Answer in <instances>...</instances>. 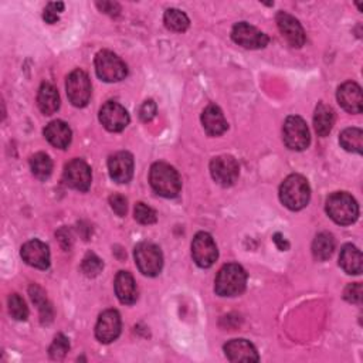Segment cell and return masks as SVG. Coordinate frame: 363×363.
<instances>
[{
	"mask_svg": "<svg viewBox=\"0 0 363 363\" xmlns=\"http://www.w3.org/2000/svg\"><path fill=\"white\" fill-rule=\"evenodd\" d=\"M149 182L159 196L168 199L176 197L182 189V180L178 171L165 162H156L152 165Z\"/></svg>",
	"mask_w": 363,
	"mask_h": 363,
	"instance_id": "obj_1",
	"label": "cell"
},
{
	"mask_svg": "<svg viewBox=\"0 0 363 363\" xmlns=\"http://www.w3.org/2000/svg\"><path fill=\"white\" fill-rule=\"evenodd\" d=\"M247 273L238 264H226L219 271L214 281V291L220 297H237L245 293Z\"/></svg>",
	"mask_w": 363,
	"mask_h": 363,
	"instance_id": "obj_2",
	"label": "cell"
},
{
	"mask_svg": "<svg viewBox=\"0 0 363 363\" xmlns=\"http://www.w3.org/2000/svg\"><path fill=\"white\" fill-rule=\"evenodd\" d=\"M311 199L308 180L301 175H290L280 187V200L290 210L304 209Z\"/></svg>",
	"mask_w": 363,
	"mask_h": 363,
	"instance_id": "obj_3",
	"label": "cell"
},
{
	"mask_svg": "<svg viewBox=\"0 0 363 363\" xmlns=\"http://www.w3.org/2000/svg\"><path fill=\"white\" fill-rule=\"evenodd\" d=\"M326 213L336 224L347 226L357 220L359 206L349 193L336 192L326 199Z\"/></svg>",
	"mask_w": 363,
	"mask_h": 363,
	"instance_id": "obj_4",
	"label": "cell"
},
{
	"mask_svg": "<svg viewBox=\"0 0 363 363\" xmlns=\"http://www.w3.org/2000/svg\"><path fill=\"white\" fill-rule=\"evenodd\" d=\"M95 71L102 81L118 82L127 77L128 67L112 51L102 50L95 57Z\"/></svg>",
	"mask_w": 363,
	"mask_h": 363,
	"instance_id": "obj_5",
	"label": "cell"
},
{
	"mask_svg": "<svg viewBox=\"0 0 363 363\" xmlns=\"http://www.w3.org/2000/svg\"><path fill=\"white\" fill-rule=\"evenodd\" d=\"M283 140L291 151H304L311 142L309 130L301 116H288L283 127Z\"/></svg>",
	"mask_w": 363,
	"mask_h": 363,
	"instance_id": "obj_6",
	"label": "cell"
},
{
	"mask_svg": "<svg viewBox=\"0 0 363 363\" xmlns=\"http://www.w3.org/2000/svg\"><path fill=\"white\" fill-rule=\"evenodd\" d=\"M135 263L140 271L148 277H156L164 267V256L158 246L152 243H140L134 252Z\"/></svg>",
	"mask_w": 363,
	"mask_h": 363,
	"instance_id": "obj_7",
	"label": "cell"
},
{
	"mask_svg": "<svg viewBox=\"0 0 363 363\" xmlns=\"http://www.w3.org/2000/svg\"><path fill=\"white\" fill-rule=\"evenodd\" d=\"M192 257L202 269H209L216 263L219 250L213 237L209 233L200 231L195 235L192 241Z\"/></svg>",
	"mask_w": 363,
	"mask_h": 363,
	"instance_id": "obj_8",
	"label": "cell"
},
{
	"mask_svg": "<svg viewBox=\"0 0 363 363\" xmlns=\"http://www.w3.org/2000/svg\"><path fill=\"white\" fill-rule=\"evenodd\" d=\"M67 95L74 106L82 108L90 102L91 98V81L85 71L74 70L66 82Z\"/></svg>",
	"mask_w": 363,
	"mask_h": 363,
	"instance_id": "obj_9",
	"label": "cell"
},
{
	"mask_svg": "<svg viewBox=\"0 0 363 363\" xmlns=\"http://www.w3.org/2000/svg\"><path fill=\"white\" fill-rule=\"evenodd\" d=\"M231 39L235 44L250 50L264 49L270 42L267 35H264L263 32H260L259 29H256L254 26L246 22H240L234 25L231 32Z\"/></svg>",
	"mask_w": 363,
	"mask_h": 363,
	"instance_id": "obj_10",
	"label": "cell"
},
{
	"mask_svg": "<svg viewBox=\"0 0 363 363\" xmlns=\"http://www.w3.org/2000/svg\"><path fill=\"white\" fill-rule=\"evenodd\" d=\"M99 121L109 133H121L128 127L130 115L121 104L108 101L99 109Z\"/></svg>",
	"mask_w": 363,
	"mask_h": 363,
	"instance_id": "obj_11",
	"label": "cell"
},
{
	"mask_svg": "<svg viewBox=\"0 0 363 363\" xmlns=\"http://www.w3.org/2000/svg\"><path fill=\"white\" fill-rule=\"evenodd\" d=\"M210 173L219 185L227 187L234 185L238 179L240 166L233 156L221 155L210 162Z\"/></svg>",
	"mask_w": 363,
	"mask_h": 363,
	"instance_id": "obj_12",
	"label": "cell"
},
{
	"mask_svg": "<svg viewBox=\"0 0 363 363\" xmlns=\"http://www.w3.org/2000/svg\"><path fill=\"white\" fill-rule=\"evenodd\" d=\"M91 168L82 159H73L64 168V182L71 189L87 192L91 186Z\"/></svg>",
	"mask_w": 363,
	"mask_h": 363,
	"instance_id": "obj_13",
	"label": "cell"
},
{
	"mask_svg": "<svg viewBox=\"0 0 363 363\" xmlns=\"http://www.w3.org/2000/svg\"><path fill=\"white\" fill-rule=\"evenodd\" d=\"M121 333V315L115 309L104 311L95 325V336L101 343L113 342Z\"/></svg>",
	"mask_w": 363,
	"mask_h": 363,
	"instance_id": "obj_14",
	"label": "cell"
},
{
	"mask_svg": "<svg viewBox=\"0 0 363 363\" xmlns=\"http://www.w3.org/2000/svg\"><path fill=\"white\" fill-rule=\"evenodd\" d=\"M22 259L26 264L39 269L47 270L50 267V250L49 246L40 240H30L22 247Z\"/></svg>",
	"mask_w": 363,
	"mask_h": 363,
	"instance_id": "obj_15",
	"label": "cell"
},
{
	"mask_svg": "<svg viewBox=\"0 0 363 363\" xmlns=\"http://www.w3.org/2000/svg\"><path fill=\"white\" fill-rule=\"evenodd\" d=\"M109 176L116 183H128L134 176V156L130 152H118L108 161Z\"/></svg>",
	"mask_w": 363,
	"mask_h": 363,
	"instance_id": "obj_16",
	"label": "cell"
},
{
	"mask_svg": "<svg viewBox=\"0 0 363 363\" xmlns=\"http://www.w3.org/2000/svg\"><path fill=\"white\" fill-rule=\"evenodd\" d=\"M277 25L283 37L291 47L301 49L305 44V32L294 16L288 15L287 12H280L277 15Z\"/></svg>",
	"mask_w": 363,
	"mask_h": 363,
	"instance_id": "obj_17",
	"label": "cell"
},
{
	"mask_svg": "<svg viewBox=\"0 0 363 363\" xmlns=\"http://www.w3.org/2000/svg\"><path fill=\"white\" fill-rule=\"evenodd\" d=\"M336 98H338V102L340 104V106L345 111H347L349 113H360L363 109L362 90L353 81H347V82L342 84L338 88Z\"/></svg>",
	"mask_w": 363,
	"mask_h": 363,
	"instance_id": "obj_18",
	"label": "cell"
},
{
	"mask_svg": "<svg viewBox=\"0 0 363 363\" xmlns=\"http://www.w3.org/2000/svg\"><path fill=\"white\" fill-rule=\"evenodd\" d=\"M224 353L230 362H259L260 356L253 343L246 339H233L224 345Z\"/></svg>",
	"mask_w": 363,
	"mask_h": 363,
	"instance_id": "obj_19",
	"label": "cell"
},
{
	"mask_svg": "<svg viewBox=\"0 0 363 363\" xmlns=\"http://www.w3.org/2000/svg\"><path fill=\"white\" fill-rule=\"evenodd\" d=\"M202 124L204 131L210 137H220L228 128L223 111L216 104H210L204 108L202 113Z\"/></svg>",
	"mask_w": 363,
	"mask_h": 363,
	"instance_id": "obj_20",
	"label": "cell"
},
{
	"mask_svg": "<svg viewBox=\"0 0 363 363\" xmlns=\"http://www.w3.org/2000/svg\"><path fill=\"white\" fill-rule=\"evenodd\" d=\"M115 294L118 300L125 304L133 305L138 300V288L137 283L131 273L128 271H119L115 277Z\"/></svg>",
	"mask_w": 363,
	"mask_h": 363,
	"instance_id": "obj_21",
	"label": "cell"
},
{
	"mask_svg": "<svg viewBox=\"0 0 363 363\" xmlns=\"http://www.w3.org/2000/svg\"><path fill=\"white\" fill-rule=\"evenodd\" d=\"M46 140L59 149H66L71 144L73 133L64 121H53L44 128Z\"/></svg>",
	"mask_w": 363,
	"mask_h": 363,
	"instance_id": "obj_22",
	"label": "cell"
},
{
	"mask_svg": "<svg viewBox=\"0 0 363 363\" xmlns=\"http://www.w3.org/2000/svg\"><path fill=\"white\" fill-rule=\"evenodd\" d=\"M37 104L44 115H53L57 112L60 108V95L57 88L50 82L42 84L37 95Z\"/></svg>",
	"mask_w": 363,
	"mask_h": 363,
	"instance_id": "obj_23",
	"label": "cell"
},
{
	"mask_svg": "<svg viewBox=\"0 0 363 363\" xmlns=\"http://www.w3.org/2000/svg\"><path fill=\"white\" fill-rule=\"evenodd\" d=\"M339 266L346 274L359 276L362 273V253L357 247L346 245L340 250Z\"/></svg>",
	"mask_w": 363,
	"mask_h": 363,
	"instance_id": "obj_24",
	"label": "cell"
},
{
	"mask_svg": "<svg viewBox=\"0 0 363 363\" xmlns=\"http://www.w3.org/2000/svg\"><path fill=\"white\" fill-rule=\"evenodd\" d=\"M333 124H335V111L324 102L318 104L314 113V127L316 134L319 137L329 135L333 128Z\"/></svg>",
	"mask_w": 363,
	"mask_h": 363,
	"instance_id": "obj_25",
	"label": "cell"
},
{
	"mask_svg": "<svg viewBox=\"0 0 363 363\" xmlns=\"http://www.w3.org/2000/svg\"><path fill=\"white\" fill-rule=\"evenodd\" d=\"M335 250V240L329 233H319L312 243V254L318 262L328 260Z\"/></svg>",
	"mask_w": 363,
	"mask_h": 363,
	"instance_id": "obj_26",
	"label": "cell"
},
{
	"mask_svg": "<svg viewBox=\"0 0 363 363\" xmlns=\"http://www.w3.org/2000/svg\"><path fill=\"white\" fill-rule=\"evenodd\" d=\"M339 142L345 151L360 155L363 151V133L359 128H347L340 134Z\"/></svg>",
	"mask_w": 363,
	"mask_h": 363,
	"instance_id": "obj_27",
	"label": "cell"
},
{
	"mask_svg": "<svg viewBox=\"0 0 363 363\" xmlns=\"http://www.w3.org/2000/svg\"><path fill=\"white\" fill-rule=\"evenodd\" d=\"M30 168L33 175L40 179V180H46L50 178L51 172H53V162L50 159L49 155L39 152L36 155L32 156L30 159Z\"/></svg>",
	"mask_w": 363,
	"mask_h": 363,
	"instance_id": "obj_28",
	"label": "cell"
},
{
	"mask_svg": "<svg viewBox=\"0 0 363 363\" xmlns=\"http://www.w3.org/2000/svg\"><path fill=\"white\" fill-rule=\"evenodd\" d=\"M164 22H165V26L169 30L178 32V33H182V32L187 30V27L190 25L189 18L179 9H168L165 12Z\"/></svg>",
	"mask_w": 363,
	"mask_h": 363,
	"instance_id": "obj_29",
	"label": "cell"
},
{
	"mask_svg": "<svg viewBox=\"0 0 363 363\" xmlns=\"http://www.w3.org/2000/svg\"><path fill=\"white\" fill-rule=\"evenodd\" d=\"M30 295L33 302L39 307L42 322H50L53 319V308L47 301L44 293L39 287H30Z\"/></svg>",
	"mask_w": 363,
	"mask_h": 363,
	"instance_id": "obj_30",
	"label": "cell"
},
{
	"mask_svg": "<svg viewBox=\"0 0 363 363\" xmlns=\"http://www.w3.org/2000/svg\"><path fill=\"white\" fill-rule=\"evenodd\" d=\"M9 312L16 321H26L29 316V309L25 300L19 294H12L9 297Z\"/></svg>",
	"mask_w": 363,
	"mask_h": 363,
	"instance_id": "obj_31",
	"label": "cell"
},
{
	"mask_svg": "<svg viewBox=\"0 0 363 363\" xmlns=\"http://www.w3.org/2000/svg\"><path fill=\"white\" fill-rule=\"evenodd\" d=\"M102 267H104V264H102L101 259L97 257L94 253H88L81 264V270L87 277L98 276L102 271Z\"/></svg>",
	"mask_w": 363,
	"mask_h": 363,
	"instance_id": "obj_32",
	"label": "cell"
},
{
	"mask_svg": "<svg viewBox=\"0 0 363 363\" xmlns=\"http://www.w3.org/2000/svg\"><path fill=\"white\" fill-rule=\"evenodd\" d=\"M70 350V342H68V338H66L64 335H57L56 339L53 340L50 349H49V353H50V357L54 359V360H60L63 359L67 352Z\"/></svg>",
	"mask_w": 363,
	"mask_h": 363,
	"instance_id": "obj_33",
	"label": "cell"
},
{
	"mask_svg": "<svg viewBox=\"0 0 363 363\" xmlns=\"http://www.w3.org/2000/svg\"><path fill=\"white\" fill-rule=\"evenodd\" d=\"M134 214H135V220L140 221L141 224H154L158 220L156 211L152 207H149L148 204L142 203V202L137 203Z\"/></svg>",
	"mask_w": 363,
	"mask_h": 363,
	"instance_id": "obj_34",
	"label": "cell"
},
{
	"mask_svg": "<svg viewBox=\"0 0 363 363\" xmlns=\"http://www.w3.org/2000/svg\"><path fill=\"white\" fill-rule=\"evenodd\" d=\"M362 295H363V288H362V284H359V283L349 284V285L345 288V293H343L345 300H346L347 302L356 304V305H360V304H362Z\"/></svg>",
	"mask_w": 363,
	"mask_h": 363,
	"instance_id": "obj_35",
	"label": "cell"
},
{
	"mask_svg": "<svg viewBox=\"0 0 363 363\" xmlns=\"http://www.w3.org/2000/svg\"><path fill=\"white\" fill-rule=\"evenodd\" d=\"M109 204H111V209L118 214V216H125L127 214V209H128V202L124 196L121 195H112L109 197Z\"/></svg>",
	"mask_w": 363,
	"mask_h": 363,
	"instance_id": "obj_36",
	"label": "cell"
},
{
	"mask_svg": "<svg viewBox=\"0 0 363 363\" xmlns=\"http://www.w3.org/2000/svg\"><path fill=\"white\" fill-rule=\"evenodd\" d=\"M156 115V104L149 99V101H145L140 109V116L141 119L144 121V123H149V121H152Z\"/></svg>",
	"mask_w": 363,
	"mask_h": 363,
	"instance_id": "obj_37",
	"label": "cell"
},
{
	"mask_svg": "<svg viewBox=\"0 0 363 363\" xmlns=\"http://www.w3.org/2000/svg\"><path fill=\"white\" fill-rule=\"evenodd\" d=\"M97 6L104 12V13H108V15H118L119 13V5L118 4H112V2H104V4H97Z\"/></svg>",
	"mask_w": 363,
	"mask_h": 363,
	"instance_id": "obj_38",
	"label": "cell"
},
{
	"mask_svg": "<svg viewBox=\"0 0 363 363\" xmlns=\"http://www.w3.org/2000/svg\"><path fill=\"white\" fill-rule=\"evenodd\" d=\"M43 19H44L47 23L54 25V23L59 22V13H56V12H53L51 9L46 8V11H44V13H43Z\"/></svg>",
	"mask_w": 363,
	"mask_h": 363,
	"instance_id": "obj_39",
	"label": "cell"
},
{
	"mask_svg": "<svg viewBox=\"0 0 363 363\" xmlns=\"http://www.w3.org/2000/svg\"><path fill=\"white\" fill-rule=\"evenodd\" d=\"M274 243L277 245V247L281 250V252H285V250H288V243L285 241V238L280 234V233H277L276 235H274Z\"/></svg>",
	"mask_w": 363,
	"mask_h": 363,
	"instance_id": "obj_40",
	"label": "cell"
},
{
	"mask_svg": "<svg viewBox=\"0 0 363 363\" xmlns=\"http://www.w3.org/2000/svg\"><path fill=\"white\" fill-rule=\"evenodd\" d=\"M47 8L51 9L53 12H56V13H60V12L64 11V4H61V2H51V4L47 5Z\"/></svg>",
	"mask_w": 363,
	"mask_h": 363,
	"instance_id": "obj_41",
	"label": "cell"
}]
</instances>
